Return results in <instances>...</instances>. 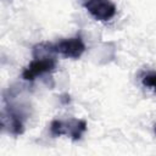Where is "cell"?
<instances>
[{
	"instance_id": "obj_1",
	"label": "cell",
	"mask_w": 156,
	"mask_h": 156,
	"mask_svg": "<svg viewBox=\"0 0 156 156\" xmlns=\"http://www.w3.org/2000/svg\"><path fill=\"white\" fill-rule=\"evenodd\" d=\"M83 7L98 21L105 22L115 17L117 9L111 0H85Z\"/></svg>"
},
{
	"instance_id": "obj_2",
	"label": "cell",
	"mask_w": 156,
	"mask_h": 156,
	"mask_svg": "<svg viewBox=\"0 0 156 156\" xmlns=\"http://www.w3.org/2000/svg\"><path fill=\"white\" fill-rule=\"evenodd\" d=\"M54 132L56 135H68L72 140H78L82 138V135L87 130V122L83 119H76L72 118L68 122H63L60 119H56L54 122Z\"/></svg>"
},
{
	"instance_id": "obj_3",
	"label": "cell",
	"mask_w": 156,
	"mask_h": 156,
	"mask_svg": "<svg viewBox=\"0 0 156 156\" xmlns=\"http://www.w3.org/2000/svg\"><path fill=\"white\" fill-rule=\"evenodd\" d=\"M56 67V58L55 57H46V58H34L22 72V78L26 80H33L38 76H43L54 71Z\"/></svg>"
},
{
	"instance_id": "obj_4",
	"label": "cell",
	"mask_w": 156,
	"mask_h": 156,
	"mask_svg": "<svg viewBox=\"0 0 156 156\" xmlns=\"http://www.w3.org/2000/svg\"><path fill=\"white\" fill-rule=\"evenodd\" d=\"M55 52L68 57V58H78L85 51V44L83 43L80 37H74L69 39H63L56 44H54Z\"/></svg>"
},
{
	"instance_id": "obj_5",
	"label": "cell",
	"mask_w": 156,
	"mask_h": 156,
	"mask_svg": "<svg viewBox=\"0 0 156 156\" xmlns=\"http://www.w3.org/2000/svg\"><path fill=\"white\" fill-rule=\"evenodd\" d=\"M1 126L4 130H7L9 133L13 135H20L23 133V119L21 117V113L15 111L12 107L9 106V108L4 110L1 113Z\"/></svg>"
},
{
	"instance_id": "obj_6",
	"label": "cell",
	"mask_w": 156,
	"mask_h": 156,
	"mask_svg": "<svg viewBox=\"0 0 156 156\" xmlns=\"http://www.w3.org/2000/svg\"><path fill=\"white\" fill-rule=\"evenodd\" d=\"M55 49L54 44L49 43H39L34 45L33 48V58H46V57H54Z\"/></svg>"
},
{
	"instance_id": "obj_7",
	"label": "cell",
	"mask_w": 156,
	"mask_h": 156,
	"mask_svg": "<svg viewBox=\"0 0 156 156\" xmlns=\"http://www.w3.org/2000/svg\"><path fill=\"white\" fill-rule=\"evenodd\" d=\"M141 83H143V85L145 88H149V89L156 91V72H149V73H146L143 77Z\"/></svg>"
},
{
	"instance_id": "obj_8",
	"label": "cell",
	"mask_w": 156,
	"mask_h": 156,
	"mask_svg": "<svg viewBox=\"0 0 156 156\" xmlns=\"http://www.w3.org/2000/svg\"><path fill=\"white\" fill-rule=\"evenodd\" d=\"M154 130H155V133H156V124H155V128H154Z\"/></svg>"
}]
</instances>
